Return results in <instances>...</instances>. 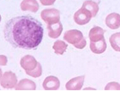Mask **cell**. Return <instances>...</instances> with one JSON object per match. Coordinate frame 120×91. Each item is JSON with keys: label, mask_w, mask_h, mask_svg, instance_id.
Returning a JSON list of instances; mask_svg holds the SVG:
<instances>
[{"label": "cell", "mask_w": 120, "mask_h": 91, "mask_svg": "<svg viewBox=\"0 0 120 91\" xmlns=\"http://www.w3.org/2000/svg\"><path fill=\"white\" fill-rule=\"evenodd\" d=\"M4 33L7 42L15 48L34 50L41 43L44 31L38 20L30 15H20L5 23Z\"/></svg>", "instance_id": "obj_1"}, {"label": "cell", "mask_w": 120, "mask_h": 91, "mask_svg": "<svg viewBox=\"0 0 120 91\" xmlns=\"http://www.w3.org/2000/svg\"><path fill=\"white\" fill-rule=\"evenodd\" d=\"M106 25L110 29H118L120 27V15L117 13H112L106 17Z\"/></svg>", "instance_id": "obj_9"}, {"label": "cell", "mask_w": 120, "mask_h": 91, "mask_svg": "<svg viewBox=\"0 0 120 91\" xmlns=\"http://www.w3.org/2000/svg\"><path fill=\"white\" fill-rule=\"evenodd\" d=\"M40 3H41L42 5H45V6H49V5L53 4L55 3L56 0H39Z\"/></svg>", "instance_id": "obj_20"}, {"label": "cell", "mask_w": 120, "mask_h": 91, "mask_svg": "<svg viewBox=\"0 0 120 91\" xmlns=\"http://www.w3.org/2000/svg\"><path fill=\"white\" fill-rule=\"evenodd\" d=\"M84 80H85V76H79L72 78L65 85L66 89H68V90H79V89H81L84 83Z\"/></svg>", "instance_id": "obj_8"}, {"label": "cell", "mask_w": 120, "mask_h": 91, "mask_svg": "<svg viewBox=\"0 0 120 91\" xmlns=\"http://www.w3.org/2000/svg\"><path fill=\"white\" fill-rule=\"evenodd\" d=\"M37 61H36L35 57L32 55H26L21 58L20 60V66H22L25 71H30L36 68L37 66Z\"/></svg>", "instance_id": "obj_7"}, {"label": "cell", "mask_w": 120, "mask_h": 91, "mask_svg": "<svg viewBox=\"0 0 120 91\" xmlns=\"http://www.w3.org/2000/svg\"><path fill=\"white\" fill-rule=\"evenodd\" d=\"M41 17L47 25L60 21V12L56 9H47L41 11Z\"/></svg>", "instance_id": "obj_3"}, {"label": "cell", "mask_w": 120, "mask_h": 91, "mask_svg": "<svg viewBox=\"0 0 120 91\" xmlns=\"http://www.w3.org/2000/svg\"><path fill=\"white\" fill-rule=\"evenodd\" d=\"M64 39L69 43L73 44L75 48L79 50H82L86 46V40L84 37L83 33L76 29L67 31L64 33Z\"/></svg>", "instance_id": "obj_2"}, {"label": "cell", "mask_w": 120, "mask_h": 91, "mask_svg": "<svg viewBox=\"0 0 120 91\" xmlns=\"http://www.w3.org/2000/svg\"><path fill=\"white\" fill-rule=\"evenodd\" d=\"M90 50L95 54H101L105 52L107 50V43H106L105 38H102L96 42H90Z\"/></svg>", "instance_id": "obj_11"}, {"label": "cell", "mask_w": 120, "mask_h": 91, "mask_svg": "<svg viewBox=\"0 0 120 91\" xmlns=\"http://www.w3.org/2000/svg\"><path fill=\"white\" fill-rule=\"evenodd\" d=\"M36 89V83L30 79H22L15 86L16 90H35Z\"/></svg>", "instance_id": "obj_14"}, {"label": "cell", "mask_w": 120, "mask_h": 91, "mask_svg": "<svg viewBox=\"0 0 120 91\" xmlns=\"http://www.w3.org/2000/svg\"><path fill=\"white\" fill-rule=\"evenodd\" d=\"M42 86L46 90H57L58 89H59L60 86L59 79L57 77L48 76L43 81Z\"/></svg>", "instance_id": "obj_6"}, {"label": "cell", "mask_w": 120, "mask_h": 91, "mask_svg": "<svg viewBox=\"0 0 120 91\" xmlns=\"http://www.w3.org/2000/svg\"><path fill=\"white\" fill-rule=\"evenodd\" d=\"M26 72L27 75L32 77V78H38V77H41V73H42L41 65L38 62L36 68H34L33 70H30V71H26Z\"/></svg>", "instance_id": "obj_18"}, {"label": "cell", "mask_w": 120, "mask_h": 91, "mask_svg": "<svg viewBox=\"0 0 120 91\" xmlns=\"http://www.w3.org/2000/svg\"><path fill=\"white\" fill-rule=\"evenodd\" d=\"M105 90H120V84L117 82H111L105 87Z\"/></svg>", "instance_id": "obj_19"}, {"label": "cell", "mask_w": 120, "mask_h": 91, "mask_svg": "<svg viewBox=\"0 0 120 91\" xmlns=\"http://www.w3.org/2000/svg\"><path fill=\"white\" fill-rule=\"evenodd\" d=\"M47 31L48 36L52 38H57L60 36L63 32V25L60 21L56 22L53 24L47 25Z\"/></svg>", "instance_id": "obj_10"}, {"label": "cell", "mask_w": 120, "mask_h": 91, "mask_svg": "<svg viewBox=\"0 0 120 91\" xmlns=\"http://www.w3.org/2000/svg\"><path fill=\"white\" fill-rule=\"evenodd\" d=\"M104 33L105 31L103 30L100 26H94L93 28L90 29L89 33V38L90 42H96L98 40L104 38Z\"/></svg>", "instance_id": "obj_13"}, {"label": "cell", "mask_w": 120, "mask_h": 91, "mask_svg": "<svg viewBox=\"0 0 120 91\" xmlns=\"http://www.w3.org/2000/svg\"><path fill=\"white\" fill-rule=\"evenodd\" d=\"M92 18V15L90 11H88L86 9L82 7L78 11H76L74 15V20L76 24L78 25H86L90 21Z\"/></svg>", "instance_id": "obj_5"}, {"label": "cell", "mask_w": 120, "mask_h": 91, "mask_svg": "<svg viewBox=\"0 0 120 91\" xmlns=\"http://www.w3.org/2000/svg\"><path fill=\"white\" fill-rule=\"evenodd\" d=\"M109 42L111 43L112 48L115 51L120 52V33H117L112 34L110 37Z\"/></svg>", "instance_id": "obj_17"}, {"label": "cell", "mask_w": 120, "mask_h": 91, "mask_svg": "<svg viewBox=\"0 0 120 91\" xmlns=\"http://www.w3.org/2000/svg\"><path fill=\"white\" fill-rule=\"evenodd\" d=\"M67 47H68V45H67V43L65 42L62 41V40H58V41H56L54 43L53 46H52V49L54 50L55 54L62 55L66 51Z\"/></svg>", "instance_id": "obj_16"}, {"label": "cell", "mask_w": 120, "mask_h": 91, "mask_svg": "<svg viewBox=\"0 0 120 91\" xmlns=\"http://www.w3.org/2000/svg\"><path fill=\"white\" fill-rule=\"evenodd\" d=\"M20 8L23 11H30L36 13L39 9V4L37 0H23L20 4Z\"/></svg>", "instance_id": "obj_12"}, {"label": "cell", "mask_w": 120, "mask_h": 91, "mask_svg": "<svg viewBox=\"0 0 120 91\" xmlns=\"http://www.w3.org/2000/svg\"><path fill=\"white\" fill-rule=\"evenodd\" d=\"M83 8L86 9L88 11H90L92 17H95L96 15H97L99 10V5L97 3L94 2L92 0H87V1H85L83 3V5H82Z\"/></svg>", "instance_id": "obj_15"}, {"label": "cell", "mask_w": 120, "mask_h": 91, "mask_svg": "<svg viewBox=\"0 0 120 91\" xmlns=\"http://www.w3.org/2000/svg\"><path fill=\"white\" fill-rule=\"evenodd\" d=\"M17 85V77L14 72H6L1 76V86L4 89H13Z\"/></svg>", "instance_id": "obj_4"}]
</instances>
